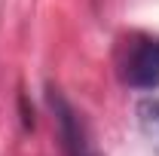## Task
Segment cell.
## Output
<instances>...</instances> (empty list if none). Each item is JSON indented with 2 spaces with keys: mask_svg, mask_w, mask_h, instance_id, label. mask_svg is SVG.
Here are the masks:
<instances>
[{
  "mask_svg": "<svg viewBox=\"0 0 159 156\" xmlns=\"http://www.w3.org/2000/svg\"><path fill=\"white\" fill-rule=\"evenodd\" d=\"M119 74L135 89H156L159 86V37L135 34L125 40Z\"/></svg>",
  "mask_w": 159,
  "mask_h": 156,
  "instance_id": "obj_1",
  "label": "cell"
},
{
  "mask_svg": "<svg viewBox=\"0 0 159 156\" xmlns=\"http://www.w3.org/2000/svg\"><path fill=\"white\" fill-rule=\"evenodd\" d=\"M49 107H52L55 122H58V135H61V144H64V153L67 156H95L89 138H86V129H83V122L77 117V110L55 89L49 92Z\"/></svg>",
  "mask_w": 159,
  "mask_h": 156,
  "instance_id": "obj_2",
  "label": "cell"
},
{
  "mask_svg": "<svg viewBox=\"0 0 159 156\" xmlns=\"http://www.w3.org/2000/svg\"><path fill=\"white\" fill-rule=\"evenodd\" d=\"M138 122L147 141L159 150V98H147L138 104Z\"/></svg>",
  "mask_w": 159,
  "mask_h": 156,
  "instance_id": "obj_3",
  "label": "cell"
}]
</instances>
